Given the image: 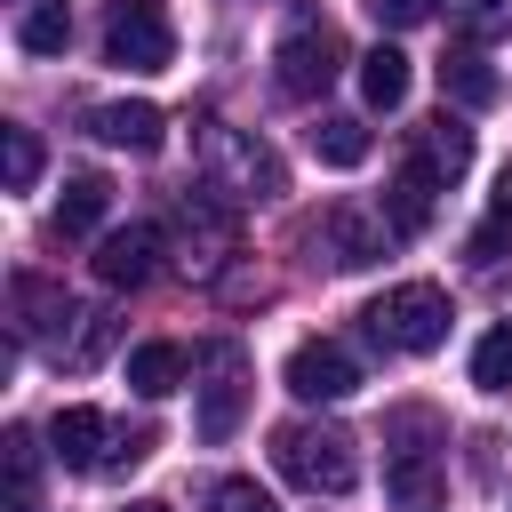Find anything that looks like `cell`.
<instances>
[{
	"label": "cell",
	"mask_w": 512,
	"mask_h": 512,
	"mask_svg": "<svg viewBox=\"0 0 512 512\" xmlns=\"http://www.w3.org/2000/svg\"><path fill=\"white\" fill-rule=\"evenodd\" d=\"M512 256V168L496 176V192H488V208H480V224H472V240H464V264L472 272H496Z\"/></svg>",
	"instance_id": "5bb4252c"
},
{
	"label": "cell",
	"mask_w": 512,
	"mask_h": 512,
	"mask_svg": "<svg viewBox=\"0 0 512 512\" xmlns=\"http://www.w3.org/2000/svg\"><path fill=\"white\" fill-rule=\"evenodd\" d=\"M440 96H448L456 112H488V104L504 96V80H496V64L464 40V48H448V56H440Z\"/></svg>",
	"instance_id": "4fadbf2b"
},
{
	"label": "cell",
	"mask_w": 512,
	"mask_h": 512,
	"mask_svg": "<svg viewBox=\"0 0 512 512\" xmlns=\"http://www.w3.org/2000/svg\"><path fill=\"white\" fill-rule=\"evenodd\" d=\"M160 224H120V232H104L96 240V280L104 288H144L152 272H160Z\"/></svg>",
	"instance_id": "30bf717a"
},
{
	"label": "cell",
	"mask_w": 512,
	"mask_h": 512,
	"mask_svg": "<svg viewBox=\"0 0 512 512\" xmlns=\"http://www.w3.org/2000/svg\"><path fill=\"white\" fill-rule=\"evenodd\" d=\"M360 96H368L376 112H400V104H408V56H400L392 40H376V48L360 56Z\"/></svg>",
	"instance_id": "ac0fdd59"
},
{
	"label": "cell",
	"mask_w": 512,
	"mask_h": 512,
	"mask_svg": "<svg viewBox=\"0 0 512 512\" xmlns=\"http://www.w3.org/2000/svg\"><path fill=\"white\" fill-rule=\"evenodd\" d=\"M128 512H168V504H128Z\"/></svg>",
	"instance_id": "83f0119b"
},
{
	"label": "cell",
	"mask_w": 512,
	"mask_h": 512,
	"mask_svg": "<svg viewBox=\"0 0 512 512\" xmlns=\"http://www.w3.org/2000/svg\"><path fill=\"white\" fill-rule=\"evenodd\" d=\"M368 8H376V24H384V32H416L440 0H368Z\"/></svg>",
	"instance_id": "4316f807"
},
{
	"label": "cell",
	"mask_w": 512,
	"mask_h": 512,
	"mask_svg": "<svg viewBox=\"0 0 512 512\" xmlns=\"http://www.w3.org/2000/svg\"><path fill=\"white\" fill-rule=\"evenodd\" d=\"M384 488H392V504L424 512V504L440 496V464H432V456H392V464H384Z\"/></svg>",
	"instance_id": "7402d4cb"
},
{
	"label": "cell",
	"mask_w": 512,
	"mask_h": 512,
	"mask_svg": "<svg viewBox=\"0 0 512 512\" xmlns=\"http://www.w3.org/2000/svg\"><path fill=\"white\" fill-rule=\"evenodd\" d=\"M416 160L440 176V184H456L464 168H472V128L456 120V112H440V120H424L416 128Z\"/></svg>",
	"instance_id": "e0dca14e"
},
{
	"label": "cell",
	"mask_w": 512,
	"mask_h": 512,
	"mask_svg": "<svg viewBox=\"0 0 512 512\" xmlns=\"http://www.w3.org/2000/svg\"><path fill=\"white\" fill-rule=\"evenodd\" d=\"M288 392L296 400H352L360 392V360L344 352V344H328V336H312V344H296L288 352Z\"/></svg>",
	"instance_id": "ba28073f"
},
{
	"label": "cell",
	"mask_w": 512,
	"mask_h": 512,
	"mask_svg": "<svg viewBox=\"0 0 512 512\" xmlns=\"http://www.w3.org/2000/svg\"><path fill=\"white\" fill-rule=\"evenodd\" d=\"M112 440H120V424L104 416V408H56L48 416V456L56 464H72V472H104L112 464Z\"/></svg>",
	"instance_id": "9c48e42d"
},
{
	"label": "cell",
	"mask_w": 512,
	"mask_h": 512,
	"mask_svg": "<svg viewBox=\"0 0 512 512\" xmlns=\"http://www.w3.org/2000/svg\"><path fill=\"white\" fill-rule=\"evenodd\" d=\"M208 512H280V504H272V488H256L248 472H232V480L208 488Z\"/></svg>",
	"instance_id": "484cf974"
},
{
	"label": "cell",
	"mask_w": 512,
	"mask_h": 512,
	"mask_svg": "<svg viewBox=\"0 0 512 512\" xmlns=\"http://www.w3.org/2000/svg\"><path fill=\"white\" fill-rule=\"evenodd\" d=\"M440 192H448V184H440V176H432V168L408 152V160L392 168V184H384V224H392V240H416V232L432 224Z\"/></svg>",
	"instance_id": "8fae6325"
},
{
	"label": "cell",
	"mask_w": 512,
	"mask_h": 512,
	"mask_svg": "<svg viewBox=\"0 0 512 512\" xmlns=\"http://www.w3.org/2000/svg\"><path fill=\"white\" fill-rule=\"evenodd\" d=\"M272 464H280V480H296L312 496H344L360 480V456H352L344 424H280L272 432Z\"/></svg>",
	"instance_id": "6da1fadb"
},
{
	"label": "cell",
	"mask_w": 512,
	"mask_h": 512,
	"mask_svg": "<svg viewBox=\"0 0 512 512\" xmlns=\"http://www.w3.org/2000/svg\"><path fill=\"white\" fill-rule=\"evenodd\" d=\"M448 16H456V32H464L472 48L512 32V0H448Z\"/></svg>",
	"instance_id": "cb8c5ba5"
},
{
	"label": "cell",
	"mask_w": 512,
	"mask_h": 512,
	"mask_svg": "<svg viewBox=\"0 0 512 512\" xmlns=\"http://www.w3.org/2000/svg\"><path fill=\"white\" fill-rule=\"evenodd\" d=\"M336 72H344V32H336V24H296V32L272 48V88L296 96V104L328 96Z\"/></svg>",
	"instance_id": "277c9868"
},
{
	"label": "cell",
	"mask_w": 512,
	"mask_h": 512,
	"mask_svg": "<svg viewBox=\"0 0 512 512\" xmlns=\"http://www.w3.org/2000/svg\"><path fill=\"white\" fill-rule=\"evenodd\" d=\"M128 384H136L144 400H168V392L184 384V344H136V352H128Z\"/></svg>",
	"instance_id": "ffe728a7"
},
{
	"label": "cell",
	"mask_w": 512,
	"mask_h": 512,
	"mask_svg": "<svg viewBox=\"0 0 512 512\" xmlns=\"http://www.w3.org/2000/svg\"><path fill=\"white\" fill-rule=\"evenodd\" d=\"M0 160H8V192H24L40 176V136L32 128H0Z\"/></svg>",
	"instance_id": "d4e9b609"
},
{
	"label": "cell",
	"mask_w": 512,
	"mask_h": 512,
	"mask_svg": "<svg viewBox=\"0 0 512 512\" xmlns=\"http://www.w3.org/2000/svg\"><path fill=\"white\" fill-rule=\"evenodd\" d=\"M208 168L224 176L216 192H232V200H264V192H280V160H272L256 136H240V128H208Z\"/></svg>",
	"instance_id": "52a82bcc"
},
{
	"label": "cell",
	"mask_w": 512,
	"mask_h": 512,
	"mask_svg": "<svg viewBox=\"0 0 512 512\" xmlns=\"http://www.w3.org/2000/svg\"><path fill=\"white\" fill-rule=\"evenodd\" d=\"M384 240H392V224L368 216V208H352V200L320 208V224H312V248H320L336 272H368V264L384 256Z\"/></svg>",
	"instance_id": "8992f818"
},
{
	"label": "cell",
	"mask_w": 512,
	"mask_h": 512,
	"mask_svg": "<svg viewBox=\"0 0 512 512\" xmlns=\"http://www.w3.org/2000/svg\"><path fill=\"white\" fill-rule=\"evenodd\" d=\"M0 472H8V512H40V432L32 424L0 432Z\"/></svg>",
	"instance_id": "2e32d148"
},
{
	"label": "cell",
	"mask_w": 512,
	"mask_h": 512,
	"mask_svg": "<svg viewBox=\"0 0 512 512\" xmlns=\"http://www.w3.org/2000/svg\"><path fill=\"white\" fill-rule=\"evenodd\" d=\"M472 384H480V392H512V320H496V328L472 344Z\"/></svg>",
	"instance_id": "603a6c76"
},
{
	"label": "cell",
	"mask_w": 512,
	"mask_h": 512,
	"mask_svg": "<svg viewBox=\"0 0 512 512\" xmlns=\"http://www.w3.org/2000/svg\"><path fill=\"white\" fill-rule=\"evenodd\" d=\"M104 64H120V72H168L176 64L168 0H112L104 8Z\"/></svg>",
	"instance_id": "3957f363"
},
{
	"label": "cell",
	"mask_w": 512,
	"mask_h": 512,
	"mask_svg": "<svg viewBox=\"0 0 512 512\" xmlns=\"http://www.w3.org/2000/svg\"><path fill=\"white\" fill-rule=\"evenodd\" d=\"M88 136H96V144H112V152H160L168 120H160V104L120 96V104H96V112H88Z\"/></svg>",
	"instance_id": "7c38bea8"
},
{
	"label": "cell",
	"mask_w": 512,
	"mask_h": 512,
	"mask_svg": "<svg viewBox=\"0 0 512 512\" xmlns=\"http://www.w3.org/2000/svg\"><path fill=\"white\" fill-rule=\"evenodd\" d=\"M312 160H328V168H360V160H368V120L328 112V120L312 128Z\"/></svg>",
	"instance_id": "44dd1931"
},
{
	"label": "cell",
	"mask_w": 512,
	"mask_h": 512,
	"mask_svg": "<svg viewBox=\"0 0 512 512\" xmlns=\"http://www.w3.org/2000/svg\"><path fill=\"white\" fill-rule=\"evenodd\" d=\"M104 208H112V184H104L96 168H80V176H64V200H56L48 232H56V240H80V232L104 224Z\"/></svg>",
	"instance_id": "9a60e30c"
},
{
	"label": "cell",
	"mask_w": 512,
	"mask_h": 512,
	"mask_svg": "<svg viewBox=\"0 0 512 512\" xmlns=\"http://www.w3.org/2000/svg\"><path fill=\"white\" fill-rule=\"evenodd\" d=\"M240 408H248V352L240 344H208L200 352V416H192V432L200 440H232Z\"/></svg>",
	"instance_id": "5b68a950"
},
{
	"label": "cell",
	"mask_w": 512,
	"mask_h": 512,
	"mask_svg": "<svg viewBox=\"0 0 512 512\" xmlns=\"http://www.w3.org/2000/svg\"><path fill=\"white\" fill-rule=\"evenodd\" d=\"M64 40H72V8H64V0H24L16 48H24V56H64Z\"/></svg>",
	"instance_id": "d6986e66"
},
{
	"label": "cell",
	"mask_w": 512,
	"mask_h": 512,
	"mask_svg": "<svg viewBox=\"0 0 512 512\" xmlns=\"http://www.w3.org/2000/svg\"><path fill=\"white\" fill-rule=\"evenodd\" d=\"M360 320H368V336H376L384 352H440V344H448V296H440L432 280L384 288Z\"/></svg>",
	"instance_id": "7a4b0ae2"
}]
</instances>
